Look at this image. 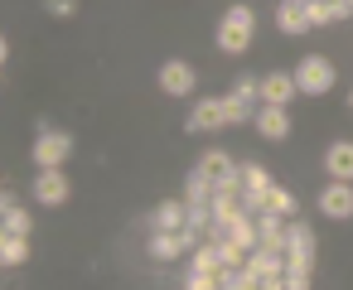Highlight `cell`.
Segmentation results:
<instances>
[{
	"label": "cell",
	"mask_w": 353,
	"mask_h": 290,
	"mask_svg": "<svg viewBox=\"0 0 353 290\" xmlns=\"http://www.w3.org/2000/svg\"><path fill=\"white\" fill-rule=\"evenodd\" d=\"M252 34H256L252 6H232V10L218 20V49H223V54H247V49H252Z\"/></svg>",
	"instance_id": "obj_1"
},
{
	"label": "cell",
	"mask_w": 353,
	"mask_h": 290,
	"mask_svg": "<svg viewBox=\"0 0 353 290\" xmlns=\"http://www.w3.org/2000/svg\"><path fill=\"white\" fill-rule=\"evenodd\" d=\"M295 83H300V92H310V97H324V92L339 83V73H334V63H329L324 54H310V59H300V68H295Z\"/></svg>",
	"instance_id": "obj_2"
},
{
	"label": "cell",
	"mask_w": 353,
	"mask_h": 290,
	"mask_svg": "<svg viewBox=\"0 0 353 290\" xmlns=\"http://www.w3.org/2000/svg\"><path fill=\"white\" fill-rule=\"evenodd\" d=\"M68 155H73V136L68 131H39V141L30 150V160L39 169H59V165H68Z\"/></svg>",
	"instance_id": "obj_3"
},
{
	"label": "cell",
	"mask_w": 353,
	"mask_h": 290,
	"mask_svg": "<svg viewBox=\"0 0 353 290\" xmlns=\"http://www.w3.org/2000/svg\"><path fill=\"white\" fill-rule=\"evenodd\" d=\"M319 213L334 222H348L353 218V179H329L319 189Z\"/></svg>",
	"instance_id": "obj_4"
},
{
	"label": "cell",
	"mask_w": 353,
	"mask_h": 290,
	"mask_svg": "<svg viewBox=\"0 0 353 290\" xmlns=\"http://www.w3.org/2000/svg\"><path fill=\"white\" fill-rule=\"evenodd\" d=\"M68 194H73V184H68L63 165H59V169H39V174H34V203H44V208H63V203H68Z\"/></svg>",
	"instance_id": "obj_5"
},
{
	"label": "cell",
	"mask_w": 353,
	"mask_h": 290,
	"mask_svg": "<svg viewBox=\"0 0 353 290\" xmlns=\"http://www.w3.org/2000/svg\"><path fill=\"white\" fill-rule=\"evenodd\" d=\"M252 126H256V136H261V141H271V145H281V141L290 136V116H285V107H271V102H261V107H256Z\"/></svg>",
	"instance_id": "obj_6"
},
{
	"label": "cell",
	"mask_w": 353,
	"mask_h": 290,
	"mask_svg": "<svg viewBox=\"0 0 353 290\" xmlns=\"http://www.w3.org/2000/svg\"><path fill=\"white\" fill-rule=\"evenodd\" d=\"M194 83H199V73H194L184 59H170V63L160 68V92H170V97H189Z\"/></svg>",
	"instance_id": "obj_7"
},
{
	"label": "cell",
	"mask_w": 353,
	"mask_h": 290,
	"mask_svg": "<svg viewBox=\"0 0 353 290\" xmlns=\"http://www.w3.org/2000/svg\"><path fill=\"white\" fill-rule=\"evenodd\" d=\"M295 97H300L295 73H266V78H261V102H271V107H290Z\"/></svg>",
	"instance_id": "obj_8"
},
{
	"label": "cell",
	"mask_w": 353,
	"mask_h": 290,
	"mask_svg": "<svg viewBox=\"0 0 353 290\" xmlns=\"http://www.w3.org/2000/svg\"><path fill=\"white\" fill-rule=\"evenodd\" d=\"M228 126V116H223V97H203V102H194V112H189V126L184 131H223Z\"/></svg>",
	"instance_id": "obj_9"
},
{
	"label": "cell",
	"mask_w": 353,
	"mask_h": 290,
	"mask_svg": "<svg viewBox=\"0 0 353 290\" xmlns=\"http://www.w3.org/2000/svg\"><path fill=\"white\" fill-rule=\"evenodd\" d=\"M285 222L290 218H281V213H271V208H261L256 213V247H271V251H285Z\"/></svg>",
	"instance_id": "obj_10"
},
{
	"label": "cell",
	"mask_w": 353,
	"mask_h": 290,
	"mask_svg": "<svg viewBox=\"0 0 353 290\" xmlns=\"http://www.w3.org/2000/svg\"><path fill=\"white\" fill-rule=\"evenodd\" d=\"M314 271V251H285V290H305Z\"/></svg>",
	"instance_id": "obj_11"
},
{
	"label": "cell",
	"mask_w": 353,
	"mask_h": 290,
	"mask_svg": "<svg viewBox=\"0 0 353 290\" xmlns=\"http://www.w3.org/2000/svg\"><path fill=\"white\" fill-rule=\"evenodd\" d=\"M324 169L329 179H353V141H334L324 150Z\"/></svg>",
	"instance_id": "obj_12"
},
{
	"label": "cell",
	"mask_w": 353,
	"mask_h": 290,
	"mask_svg": "<svg viewBox=\"0 0 353 290\" xmlns=\"http://www.w3.org/2000/svg\"><path fill=\"white\" fill-rule=\"evenodd\" d=\"M0 213H6V232H34V218L25 203H15V189L0 194Z\"/></svg>",
	"instance_id": "obj_13"
},
{
	"label": "cell",
	"mask_w": 353,
	"mask_h": 290,
	"mask_svg": "<svg viewBox=\"0 0 353 290\" xmlns=\"http://www.w3.org/2000/svg\"><path fill=\"white\" fill-rule=\"evenodd\" d=\"M276 30H281V34H305V30H314V25H310V15H305V6H295V0H281Z\"/></svg>",
	"instance_id": "obj_14"
},
{
	"label": "cell",
	"mask_w": 353,
	"mask_h": 290,
	"mask_svg": "<svg viewBox=\"0 0 353 290\" xmlns=\"http://www.w3.org/2000/svg\"><path fill=\"white\" fill-rule=\"evenodd\" d=\"M0 261L25 266L30 261V232H0Z\"/></svg>",
	"instance_id": "obj_15"
},
{
	"label": "cell",
	"mask_w": 353,
	"mask_h": 290,
	"mask_svg": "<svg viewBox=\"0 0 353 290\" xmlns=\"http://www.w3.org/2000/svg\"><path fill=\"white\" fill-rule=\"evenodd\" d=\"M256 107H261V102H247L242 92H228V97H223V116H228V126H252Z\"/></svg>",
	"instance_id": "obj_16"
},
{
	"label": "cell",
	"mask_w": 353,
	"mask_h": 290,
	"mask_svg": "<svg viewBox=\"0 0 353 290\" xmlns=\"http://www.w3.org/2000/svg\"><path fill=\"white\" fill-rule=\"evenodd\" d=\"M305 15H310V25L319 30V25H334V20H343L348 10H343V0H305Z\"/></svg>",
	"instance_id": "obj_17"
},
{
	"label": "cell",
	"mask_w": 353,
	"mask_h": 290,
	"mask_svg": "<svg viewBox=\"0 0 353 290\" xmlns=\"http://www.w3.org/2000/svg\"><path fill=\"white\" fill-rule=\"evenodd\" d=\"M189 222V198L179 203V198H165L160 208H155V218H150V227H184Z\"/></svg>",
	"instance_id": "obj_18"
},
{
	"label": "cell",
	"mask_w": 353,
	"mask_h": 290,
	"mask_svg": "<svg viewBox=\"0 0 353 290\" xmlns=\"http://www.w3.org/2000/svg\"><path fill=\"white\" fill-rule=\"evenodd\" d=\"M228 237H232V242H242V247L252 251V247L261 242V237H256V213H247V208H242V213L228 222Z\"/></svg>",
	"instance_id": "obj_19"
},
{
	"label": "cell",
	"mask_w": 353,
	"mask_h": 290,
	"mask_svg": "<svg viewBox=\"0 0 353 290\" xmlns=\"http://www.w3.org/2000/svg\"><path fill=\"white\" fill-rule=\"evenodd\" d=\"M285 251H314V227L305 218H290L285 222Z\"/></svg>",
	"instance_id": "obj_20"
},
{
	"label": "cell",
	"mask_w": 353,
	"mask_h": 290,
	"mask_svg": "<svg viewBox=\"0 0 353 290\" xmlns=\"http://www.w3.org/2000/svg\"><path fill=\"white\" fill-rule=\"evenodd\" d=\"M194 169H203V174H208V179H213V184H218V179H223V174H228V169H232V155H228V150H218V145H213V150H203V155H199V165H194Z\"/></svg>",
	"instance_id": "obj_21"
},
{
	"label": "cell",
	"mask_w": 353,
	"mask_h": 290,
	"mask_svg": "<svg viewBox=\"0 0 353 290\" xmlns=\"http://www.w3.org/2000/svg\"><path fill=\"white\" fill-rule=\"evenodd\" d=\"M184 198H189V203H208V198H213V179H208L203 169H189V179H184Z\"/></svg>",
	"instance_id": "obj_22"
},
{
	"label": "cell",
	"mask_w": 353,
	"mask_h": 290,
	"mask_svg": "<svg viewBox=\"0 0 353 290\" xmlns=\"http://www.w3.org/2000/svg\"><path fill=\"white\" fill-rule=\"evenodd\" d=\"M266 208H271V213H281V218H295V198H290V189L271 184V189H266Z\"/></svg>",
	"instance_id": "obj_23"
},
{
	"label": "cell",
	"mask_w": 353,
	"mask_h": 290,
	"mask_svg": "<svg viewBox=\"0 0 353 290\" xmlns=\"http://www.w3.org/2000/svg\"><path fill=\"white\" fill-rule=\"evenodd\" d=\"M189 227L208 232V227H213V203H189Z\"/></svg>",
	"instance_id": "obj_24"
},
{
	"label": "cell",
	"mask_w": 353,
	"mask_h": 290,
	"mask_svg": "<svg viewBox=\"0 0 353 290\" xmlns=\"http://www.w3.org/2000/svg\"><path fill=\"white\" fill-rule=\"evenodd\" d=\"M44 10H49L54 20H73V15H78V0H44Z\"/></svg>",
	"instance_id": "obj_25"
},
{
	"label": "cell",
	"mask_w": 353,
	"mask_h": 290,
	"mask_svg": "<svg viewBox=\"0 0 353 290\" xmlns=\"http://www.w3.org/2000/svg\"><path fill=\"white\" fill-rule=\"evenodd\" d=\"M343 10H348V15H353V0H343Z\"/></svg>",
	"instance_id": "obj_26"
},
{
	"label": "cell",
	"mask_w": 353,
	"mask_h": 290,
	"mask_svg": "<svg viewBox=\"0 0 353 290\" xmlns=\"http://www.w3.org/2000/svg\"><path fill=\"white\" fill-rule=\"evenodd\" d=\"M276 6H281V0H276ZM295 6H305V0H295Z\"/></svg>",
	"instance_id": "obj_27"
}]
</instances>
